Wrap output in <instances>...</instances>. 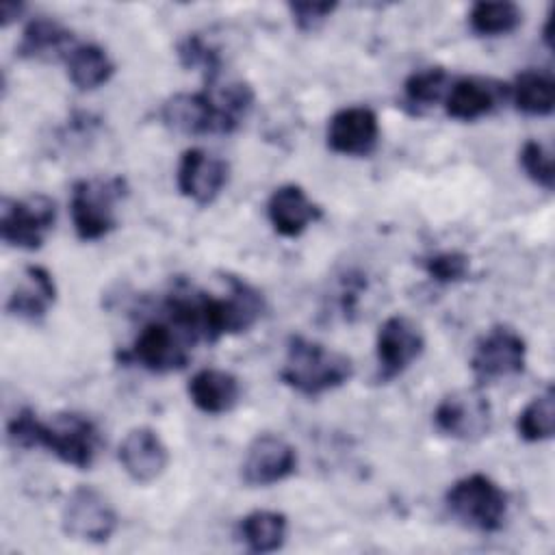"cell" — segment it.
<instances>
[{
    "label": "cell",
    "instance_id": "cb8c5ba5",
    "mask_svg": "<svg viewBox=\"0 0 555 555\" xmlns=\"http://www.w3.org/2000/svg\"><path fill=\"white\" fill-rule=\"evenodd\" d=\"M507 100L527 117H548L555 108V82L551 72L522 69L507 85Z\"/></svg>",
    "mask_w": 555,
    "mask_h": 555
},
{
    "label": "cell",
    "instance_id": "6da1fadb",
    "mask_svg": "<svg viewBox=\"0 0 555 555\" xmlns=\"http://www.w3.org/2000/svg\"><path fill=\"white\" fill-rule=\"evenodd\" d=\"M221 280L225 286L221 293H208L182 282L165 295V319L193 345H210L223 336L245 334L264 314V297L254 284L232 273Z\"/></svg>",
    "mask_w": 555,
    "mask_h": 555
},
{
    "label": "cell",
    "instance_id": "ba28073f",
    "mask_svg": "<svg viewBox=\"0 0 555 555\" xmlns=\"http://www.w3.org/2000/svg\"><path fill=\"white\" fill-rule=\"evenodd\" d=\"M527 364V340L512 325L499 323L486 330L470 353L468 366L477 386L516 377Z\"/></svg>",
    "mask_w": 555,
    "mask_h": 555
},
{
    "label": "cell",
    "instance_id": "30bf717a",
    "mask_svg": "<svg viewBox=\"0 0 555 555\" xmlns=\"http://www.w3.org/2000/svg\"><path fill=\"white\" fill-rule=\"evenodd\" d=\"M119 527L115 505L93 486H78L61 509V529L69 540L85 544L108 542Z\"/></svg>",
    "mask_w": 555,
    "mask_h": 555
},
{
    "label": "cell",
    "instance_id": "d6a6232c",
    "mask_svg": "<svg viewBox=\"0 0 555 555\" xmlns=\"http://www.w3.org/2000/svg\"><path fill=\"white\" fill-rule=\"evenodd\" d=\"M24 9L26 7L22 2H2V7H0V24L7 28L11 22L22 17Z\"/></svg>",
    "mask_w": 555,
    "mask_h": 555
},
{
    "label": "cell",
    "instance_id": "ac0fdd59",
    "mask_svg": "<svg viewBox=\"0 0 555 555\" xmlns=\"http://www.w3.org/2000/svg\"><path fill=\"white\" fill-rule=\"evenodd\" d=\"M321 217V206L306 193L301 184L295 182L275 186L267 199V219L273 232L284 238L301 236Z\"/></svg>",
    "mask_w": 555,
    "mask_h": 555
},
{
    "label": "cell",
    "instance_id": "4316f807",
    "mask_svg": "<svg viewBox=\"0 0 555 555\" xmlns=\"http://www.w3.org/2000/svg\"><path fill=\"white\" fill-rule=\"evenodd\" d=\"M555 431V392L546 388L544 392L531 397L527 405L516 416V434L525 442L551 440Z\"/></svg>",
    "mask_w": 555,
    "mask_h": 555
},
{
    "label": "cell",
    "instance_id": "ffe728a7",
    "mask_svg": "<svg viewBox=\"0 0 555 555\" xmlns=\"http://www.w3.org/2000/svg\"><path fill=\"white\" fill-rule=\"evenodd\" d=\"M189 401L208 416L232 412L243 395L241 379L225 369L206 366L191 375L186 384Z\"/></svg>",
    "mask_w": 555,
    "mask_h": 555
},
{
    "label": "cell",
    "instance_id": "5bb4252c",
    "mask_svg": "<svg viewBox=\"0 0 555 555\" xmlns=\"http://www.w3.org/2000/svg\"><path fill=\"white\" fill-rule=\"evenodd\" d=\"M230 165L204 147H186L176 167V186L195 206H210L228 186Z\"/></svg>",
    "mask_w": 555,
    "mask_h": 555
},
{
    "label": "cell",
    "instance_id": "4fadbf2b",
    "mask_svg": "<svg viewBox=\"0 0 555 555\" xmlns=\"http://www.w3.org/2000/svg\"><path fill=\"white\" fill-rule=\"evenodd\" d=\"M297 464V449L284 436L262 431L249 440L238 475L247 488H271L295 475Z\"/></svg>",
    "mask_w": 555,
    "mask_h": 555
},
{
    "label": "cell",
    "instance_id": "f1b7e54d",
    "mask_svg": "<svg viewBox=\"0 0 555 555\" xmlns=\"http://www.w3.org/2000/svg\"><path fill=\"white\" fill-rule=\"evenodd\" d=\"M418 264L427 273L429 280H434L436 284H444V286L464 282L470 273V258H468V254H464L460 249L429 251L418 258Z\"/></svg>",
    "mask_w": 555,
    "mask_h": 555
},
{
    "label": "cell",
    "instance_id": "277c9868",
    "mask_svg": "<svg viewBox=\"0 0 555 555\" xmlns=\"http://www.w3.org/2000/svg\"><path fill=\"white\" fill-rule=\"evenodd\" d=\"M126 195L128 182L124 176L76 180L69 193V217L76 236L85 243L108 236L119 223L117 204Z\"/></svg>",
    "mask_w": 555,
    "mask_h": 555
},
{
    "label": "cell",
    "instance_id": "52a82bcc",
    "mask_svg": "<svg viewBox=\"0 0 555 555\" xmlns=\"http://www.w3.org/2000/svg\"><path fill=\"white\" fill-rule=\"evenodd\" d=\"M191 340L167 319L147 321L130 347L121 353V362L137 364L143 371L167 375L182 371L191 360Z\"/></svg>",
    "mask_w": 555,
    "mask_h": 555
},
{
    "label": "cell",
    "instance_id": "7c38bea8",
    "mask_svg": "<svg viewBox=\"0 0 555 555\" xmlns=\"http://www.w3.org/2000/svg\"><path fill=\"white\" fill-rule=\"evenodd\" d=\"M158 117L163 126L186 137L234 132V126L206 87L202 91H178L169 95L160 104Z\"/></svg>",
    "mask_w": 555,
    "mask_h": 555
},
{
    "label": "cell",
    "instance_id": "f546056e",
    "mask_svg": "<svg viewBox=\"0 0 555 555\" xmlns=\"http://www.w3.org/2000/svg\"><path fill=\"white\" fill-rule=\"evenodd\" d=\"M518 165L525 176L540 189L553 191L555 186V169L551 150L538 139H527L518 150Z\"/></svg>",
    "mask_w": 555,
    "mask_h": 555
},
{
    "label": "cell",
    "instance_id": "9a60e30c",
    "mask_svg": "<svg viewBox=\"0 0 555 555\" xmlns=\"http://www.w3.org/2000/svg\"><path fill=\"white\" fill-rule=\"evenodd\" d=\"M379 117L371 106H343L327 119L325 143L334 154L364 158L379 145Z\"/></svg>",
    "mask_w": 555,
    "mask_h": 555
},
{
    "label": "cell",
    "instance_id": "8fae6325",
    "mask_svg": "<svg viewBox=\"0 0 555 555\" xmlns=\"http://www.w3.org/2000/svg\"><path fill=\"white\" fill-rule=\"evenodd\" d=\"M425 334L408 314L386 317L375 334V382L390 384L401 377L425 351Z\"/></svg>",
    "mask_w": 555,
    "mask_h": 555
},
{
    "label": "cell",
    "instance_id": "484cf974",
    "mask_svg": "<svg viewBox=\"0 0 555 555\" xmlns=\"http://www.w3.org/2000/svg\"><path fill=\"white\" fill-rule=\"evenodd\" d=\"M449 85H451V76L440 65L414 69L403 80V104L408 106L410 113L421 115L423 111L444 100Z\"/></svg>",
    "mask_w": 555,
    "mask_h": 555
},
{
    "label": "cell",
    "instance_id": "2e32d148",
    "mask_svg": "<svg viewBox=\"0 0 555 555\" xmlns=\"http://www.w3.org/2000/svg\"><path fill=\"white\" fill-rule=\"evenodd\" d=\"M117 460L134 483H152L167 470L171 453L156 429L139 425L119 442Z\"/></svg>",
    "mask_w": 555,
    "mask_h": 555
},
{
    "label": "cell",
    "instance_id": "83f0119b",
    "mask_svg": "<svg viewBox=\"0 0 555 555\" xmlns=\"http://www.w3.org/2000/svg\"><path fill=\"white\" fill-rule=\"evenodd\" d=\"M176 54H178V61H180L182 67L202 72L204 85H210V82L219 80L221 65H223L221 54L202 35L191 33L184 39H180L178 46H176Z\"/></svg>",
    "mask_w": 555,
    "mask_h": 555
},
{
    "label": "cell",
    "instance_id": "603a6c76",
    "mask_svg": "<svg viewBox=\"0 0 555 555\" xmlns=\"http://www.w3.org/2000/svg\"><path fill=\"white\" fill-rule=\"evenodd\" d=\"M63 63L67 80L78 91H95L104 87L115 74V61L111 59L106 48L93 41L76 43Z\"/></svg>",
    "mask_w": 555,
    "mask_h": 555
},
{
    "label": "cell",
    "instance_id": "1f68e13d",
    "mask_svg": "<svg viewBox=\"0 0 555 555\" xmlns=\"http://www.w3.org/2000/svg\"><path fill=\"white\" fill-rule=\"evenodd\" d=\"M41 418L33 408H22L7 423V440L15 449H37Z\"/></svg>",
    "mask_w": 555,
    "mask_h": 555
},
{
    "label": "cell",
    "instance_id": "44dd1931",
    "mask_svg": "<svg viewBox=\"0 0 555 555\" xmlns=\"http://www.w3.org/2000/svg\"><path fill=\"white\" fill-rule=\"evenodd\" d=\"M74 33L61 24L59 20L39 15L33 17L20 37V43L15 48L20 59L26 61H65L69 50L76 46Z\"/></svg>",
    "mask_w": 555,
    "mask_h": 555
},
{
    "label": "cell",
    "instance_id": "d4e9b609",
    "mask_svg": "<svg viewBox=\"0 0 555 555\" xmlns=\"http://www.w3.org/2000/svg\"><path fill=\"white\" fill-rule=\"evenodd\" d=\"M522 9L509 0H479L468 9V28L477 37L494 39L514 33L522 24Z\"/></svg>",
    "mask_w": 555,
    "mask_h": 555
},
{
    "label": "cell",
    "instance_id": "e0dca14e",
    "mask_svg": "<svg viewBox=\"0 0 555 555\" xmlns=\"http://www.w3.org/2000/svg\"><path fill=\"white\" fill-rule=\"evenodd\" d=\"M503 100H507V85L483 76H460L451 80L442 106L447 117L468 124L494 113Z\"/></svg>",
    "mask_w": 555,
    "mask_h": 555
},
{
    "label": "cell",
    "instance_id": "9c48e42d",
    "mask_svg": "<svg viewBox=\"0 0 555 555\" xmlns=\"http://www.w3.org/2000/svg\"><path fill=\"white\" fill-rule=\"evenodd\" d=\"M431 418L442 436L460 442H477L486 438L494 423L490 399L483 395L481 386L447 392L436 403Z\"/></svg>",
    "mask_w": 555,
    "mask_h": 555
},
{
    "label": "cell",
    "instance_id": "d6986e66",
    "mask_svg": "<svg viewBox=\"0 0 555 555\" xmlns=\"http://www.w3.org/2000/svg\"><path fill=\"white\" fill-rule=\"evenodd\" d=\"M59 295L54 275L41 264H26L15 288L9 293L4 310L9 317L37 323L54 306Z\"/></svg>",
    "mask_w": 555,
    "mask_h": 555
},
{
    "label": "cell",
    "instance_id": "836d02e7",
    "mask_svg": "<svg viewBox=\"0 0 555 555\" xmlns=\"http://www.w3.org/2000/svg\"><path fill=\"white\" fill-rule=\"evenodd\" d=\"M542 39H544L546 48L551 50V48H553V43H551V13L546 15V22H544V26H542Z\"/></svg>",
    "mask_w": 555,
    "mask_h": 555
},
{
    "label": "cell",
    "instance_id": "3957f363",
    "mask_svg": "<svg viewBox=\"0 0 555 555\" xmlns=\"http://www.w3.org/2000/svg\"><path fill=\"white\" fill-rule=\"evenodd\" d=\"M444 507L464 529L477 533H496L503 529L509 496L486 473H470L455 479L444 492Z\"/></svg>",
    "mask_w": 555,
    "mask_h": 555
},
{
    "label": "cell",
    "instance_id": "4dcf8cb0",
    "mask_svg": "<svg viewBox=\"0 0 555 555\" xmlns=\"http://www.w3.org/2000/svg\"><path fill=\"white\" fill-rule=\"evenodd\" d=\"M286 9H288V15H291L297 30L314 33L332 17V13L338 9V2L297 0V2H288Z\"/></svg>",
    "mask_w": 555,
    "mask_h": 555
},
{
    "label": "cell",
    "instance_id": "5b68a950",
    "mask_svg": "<svg viewBox=\"0 0 555 555\" xmlns=\"http://www.w3.org/2000/svg\"><path fill=\"white\" fill-rule=\"evenodd\" d=\"M39 447L72 468L89 470L100 455L102 436L93 418L80 412H59L50 421L41 418Z\"/></svg>",
    "mask_w": 555,
    "mask_h": 555
},
{
    "label": "cell",
    "instance_id": "7402d4cb",
    "mask_svg": "<svg viewBox=\"0 0 555 555\" xmlns=\"http://www.w3.org/2000/svg\"><path fill=\"white\" fill-rule=\"evenodd\" d=\"M236 538L249 553H275L286 544L288 518L278 509H251L238 518Z\"/></svg>",
    "mask_w": 555,
    "mask_h": 555
},
{
    "label": "cell",
    "instance_id": "7a4b0ae2",
    "mask_svg": "<svg viewBox=\"0 0 555 555\" xmlns=\"http://www.w3.org/2000/svg\"><path fill=\"white\" fill-rule=\"evenodd\" d=\"M353 360L314 338L293 334L286 340L280 382L301 397H321L345 386L353 377Z\"/></svg>",
    "mask_w": 555,
    "mask_h": 555
},
{
    "label": "cell",
    "instance_id": "8992f818",
    "mask_svg": "<svg viewBox=\"0 0 555 555\" xmlns=\"http://www.w3.org/2000/svg\"><path fill=\"white\" fill-rule=\"evenodd\" d=\"M56 223V202L46 193L24 197H2L0 202V238L4 245L35 251Z\"/></svg>",
    "mask_w": 555,
    "mask_h": 555
}]
</instances>
